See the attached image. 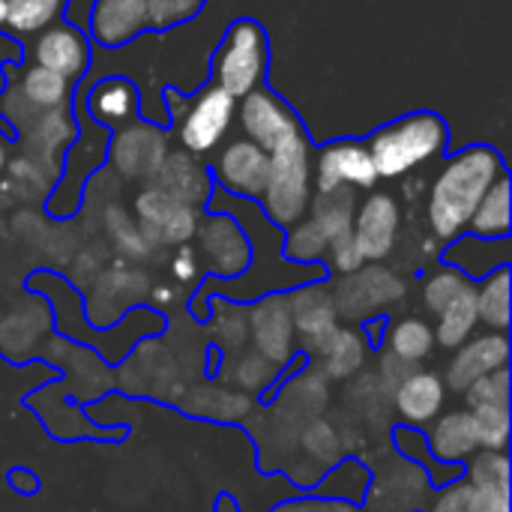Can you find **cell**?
I'll use <instances>...</instances> for the list:
<instances>
[{
	"instance_id": "cell-1",
	"label": "cell",
	"mask_w": 512,
	"mask_h": 512,
	"mask_svg": "<svg viewBox=\"0 0 512 512\" xmlns=\"http://www.w3.org/2000/svg\"><path fill=\"white\" fill-rule=\"evenodd\" d=\"M507 171L501 153L489 144H474L459 153H453L441 174L432 183L429 192V225L435 240H456L462 231H468V222L483 201V195L492 189V183Z\"/></svg>"
},
{
	"instance_id": "cell-2",
	"label": "cell",
	"mask_w": 512,
	"mask_h": 512,
	"mask_svg": "<svg viewBox=\"0 0 512 512\" xmlns=\"http://www.w3.org/2000/svg\"><path fill=\"white\" fill-rule=\"evenodd\" d=\"M450 129L435 111H411L363 138L378 177H402L447 150Z\"/></svg>"
},
{
	"instance_id": "cell-3",
	"label": "cell",
	"mask_w": 512,
	"mask_h": 512,
	"mask_svg": "<svg viewBox=\"0 0 512 512\" xmlns=\"http://www.w3.org/2000/svg\"><path fill=\"white\" fill-rule=\"evenodd\" d=\"M312 138L303 129L279 141L267 156H270V177L267 189L261 195V213L276 225V228H291L300 219H306L309 204H312Z\"/></svg>"
},
{
	"instance_id": "cell-4",
	"label": "cell",
	"mask_w": 512,
	"mask_h": 512,
	"mask_svg": "<svg viewBox=\"0 0 512 512\" xmlns=\"http://www.w3.org/2000/svg\"><path fill=\"white\" fill-rule=\"evenodd\" d=\"M198 366V357L186 348H168L159 339H144L138 348L120 363L114 384L126 396H156L165 402H180V396L192 387L189 372Z\"/></svg>"
},
{
	"instance_id": "cell-5",
	"label": "cell",
	"mask_w": 512,
	"mask_h": 512,
	"mask_svg": "<svg viewBox=\"0 0 512 512\" xmlns=\"http://www.w3.org/2000/svg\"><path fill=\"white\" fill-rule=\"evenodd\" d=\"M267 66H270V39L255 18H237L225 30L210 60L213 84L234 99H243L252 90L264 87Z\"/></svg>"
},
{
	"instance_id": "cell-6",
	"label": "cell",
	"mask_w": 512,
	"mask_h": 512,
	"mask_svg": "<svg viewBox=\"0 0 512 512\" xmlns=\"http://www.w3.org/2000/svg\"><path fill=\"white\" fill-rule=\"evenodd\" d=\"M330 294H333L339 321L360 327L366 321H375L396 303H402L408 294V282L396 270H387L381 264H363L360 270L348 276H336L330 285Z\"/></svg>"
},
{
	"instance_id": "cell-7",
	"label": "cell",
	"mask_w": 512,
	"mask_h": 512,
	"mask_svg": "<svg viewBox=\"0 0 512 512\" xmlns=\"http://www.w3.org/2000/svg\"><path fill=\"white\" fill-rule=\"evenodd\" d=\"M198 258L201 267L219 279V282H234L255 264V249L240 225V219L228 213H210L198 222Z\"/></svg>"
},
{
	"instance_id": "cell-8",
	"label": "cell",
	"mask_w": 512,
	"mask_h": 512,
	"mask_svg": "<svg viewBox=\"0 0 512 512\" xmlns=\"http://www.w3.org/2000/svg\"><path fill=\"white\" fill-rule=\"evenodd\" d=\"M432 492L435 486L420 462L390 456L375 468L363 504L369 512H423Z\"/></svg>"
},
{
	"instance_id": "cell-9",
	"label": "cell",
	"mask_w": 512,
	"mask_h": 512,
	"mask_svg": "<svg viewBox=\"0 0 512 512\" xmlns=\"http://www.w3.org/2000/svg\"><path fill=\"white\" fill-rule=\"evenodd\" d=\"M150 288H153V282H150V276L144 270L114 264V267L102 270L90 282L87 303H84V318L96 330H111V327H117L123 321L126 312L147 303Z\"/></svg>"
},
{
	"instance_id": "cell-10",
	"label": "cell",
	"mask_w": 512,
	"mask_h": 512,
	"mask_svg": "<svg viewBox=\"0 0 512 512\" xmlns=\"http://www.w3.org/2000/svg\"><path fill=\"white\" fill-rule=\"evenodd\" d=\"M198 207H189L153 183L138 192L135 198V225L150 249H168V246H186L198 231Z\"/></svg>"
},
{
	"instance_id": "cell-11",
	"label": "cell",
	"mask_w": 512,
	"mask_h": 512,
	"mask_svg": "<svg viewBox=\"0 0 512 512\" xmlns=\"http://www.w3.org/2000/svg\"><path fill=\"white\" fill-rule=\"evenodd\" d=\"M249 312V348H255L261 357H267L279 372L294 366L297 360V333L288 309L285 291H267L261 294Z\"/></svg>"
},
{
	"instance_id": "cell-12",
	"label": "cell",
	"mask_w": 512,
	"mask_h": 512,
	"mask_svg": "<svg viewBox=\"0 0 512 512\" xmlns=\"http://www.w3.org/2000/svg\"><path fill=\"white\" fill-rule=\"evenodd\" d=\"M375 162L363 144V138H336L324 144L312 159V189L333 192V189H354L369 192L378 183Z\"/></svg>"
},
{
	"instance_id": "cell-13",
	"label": "cell",
	"mask_w": 512,
	"mask_h": 512,
	"mask_svg": "<svg viewBox=\"0 0 512 512\" xmlns=\"http://www.w3.org/2000/svg\"><path fill=\"white\" fill-rule=\"evenodd\" d=\"M237 114V99L219 90L216 84H207L198 90L186 111L180 114V144L189 156H201L219 147L222 135L228 132L231 120Z\"/></svg>"
},
{
	"instance_id": "cell-14",
	"label": "cell",
	"mask_w": 512,
	"mask_h": 512,
	"mask_svg": "<svg viewBox=\"0 0 512 512\" xmlns=\"http://www.w3.org/2000/svg\"><path fill=\"white\" fill-rule=\"evenodd\" d=\"M210 177H213L216 189H222L225 195L261 201V195L267 189V177H270V156L249 138L231 141L216 156Z\"/></svg>"
},
{
	"instance_id": "cell-15",
	"label": "cell",
	"mask_w": 512,
	"mask_h": 512,
	"mask_svg": "<svg viewBox=\"0 0 512 512\" xmlns=\"http://www.w3.org/2000/svg\"><path fill=\"white\" fill-rule=\"evenodd\" d=\"M237 117L249 141L258 144L264 153H270L279 141L303 129V120L294 114V108L270 87H258L249 96L237 99Z\"/></svg>"
},
{
	"instance_id": "cell-16",
	"label": "cell",
	"mask_w": 512,
	"mask_h": 512,
	"mask_svg": "<svg viewBox=\"0 0 512 512\" xmlns=\"http://www.w3.org/2000/svg\"><path fill=\"white\" fill-rule=\"evenodd\" d=\"M399 225H402V210H399L396 198L387 192H372L363 204H357L354 228H351L360 255L369 264L390 258L396 249Z\"/></svg>"
},
{
	"instance_id": "cell-17",
	"label": "cell",
	"mask_w": 512,
	"mask_h": 512,
	"mask_svg": "<svg viewBox=\"0 0 512 512\" xmlns=\"http://www.w3.org/2000/svg\"><path fill=\"white\" fill-rule=\"evenodd\" d=\"M294 333H297V351L306 357L327 333H333L342 321L330 294V285L324 282H303L297 288L285 291Z\"/></svg>"
},
{
	"instance_id": "cell-18",
	"label": "cell",
	"mask_w": 512,
	"mask_h": 512,
	"mask_svg": "<svg viewBox=\"0 0 512 512\" xmlns=\"http://www.w3.org/2000/svg\"><path fill=\"white\" fill-rule=\"evenodd\" d=\"M90 57H93V45L90 36L66 21H57L51 27H45L42 33H36L33 42V60L42 69L57 72L60 78L81 81L90 69Z\"/></svg>"
},
{
	"instance_id": "cell-19",
	"label": "cell",
	"mask_w": 512,
	"mask_h": 512,
	"mask_svg": "<svg viewBox=\"0 0 512 512\" xmlns=\"http://www.w3.org/2000/svg\"><path fill=\"white\" fill-rule=\"evenodd\" d=\"M507 363H510L507 333L489 330L483 336H471L465 345H459L453 351V360H450L447 375H444V387L462 396L474 381H480L498 369H507Z\"/></svg>"
},
{
	"instance_id": "cell-20",
	"label": "cell",
	"mask_w": 512,
	"mask_h": 512,
	"mask_svg": "<svg viewBox=\"0 0 512 512\" xmlns=\"http://www.w3.org/2000/svg\"><path fill=\"white\" fill-rule=\"evenodd\" d=\"M51 327L54 315L48 303L39 294L24 297L0 318V354H6L9 360H30L45 345Z\"/></svg>"
},
{
	"instance_id": "cell-21",
	"label": "cell",
	"mask_w": 512,
	"mask_h": 512,
	"mask_svg": "<svg viewBox=\"0 0 512 512\" xmlns=\"http://www.w3.org/2000/svg\"><path fill=\"white\" fill-rule=\"evenodd\" d=\"M309 366H315L327 381H351L366 369L369 360V339L360 327L339 324L327 333L309 354Z\"/></svg>"
},
{
	"instance_id": "cell-22",
	"label": "cell",
	"mask_w": 512,
	"mask_h": 512,
	"mask_svg": "<svg viewBox=\"0 0 512 512\" xmlns=\"http://www.w3.org/2000/svg\"><path fill=\"white\" fill-rule=\"evenodd\" d=\"M246 429L255 435L264 471L285 468L300 453V429L303 426L294 417H288L285 411H279L276 405L255 408L252 417L246 420Z\"/></svg>"
},
{
	"instance_id": "cell-23",
	"label": "cell",
	"mask_w": 512,
	"mask_h": 512,
	"mask_svg": "<svg viewBox=\"0 0 512 512\" xmlns=\"http://www.w3.org/2000/svg\"><path fill=\"white\" fill-rule=\"evenodd\" d=\"M150 30L147 0H96L87 21V36L105 48H123Z\"/></svg>"
},
{
	"instance_id": "cell-24",
	"label": "cell",
	"mask_w": 512,
	"mask_h": 512,
	"mask_svg": "<svg viewBox=\"0 0 512 512\" xmlns=\"http://www.w3.org/2000/svg\"><path fill=\"white\" fill-rule=\"evenodd\" d=\"M342 417L369 435H384L393 426V393L378 381L375 372H360L348 381Z\"/></svg>"
},
{
	"instance_id": "cell-25",
	"label": "cell",
	"mask_w": 512,
	"mask_h": 512,
	"mask_svg": "<svg viewBox=\"0 0 512 512\" xmlns=\"http://www.w3.org/2000/svg\"><path fill=\"white\" fill-rule=\"evenodd\" d=\"M444 405H447L444 378L438 372H429V369H417L393 393V411L411 429L429 426L444 411Z\"/></svg>"
},
{
	"instance_id": "cell-26",
	"label": "cell",
	"mask_w": 512,
	"mask_h": 512,
	"mask_svg": "<svg viewBox=\"0 0 512 512\" xmlns=\"http://www.w3.org/2000/svg\"><path fill=\"white\" fill-rule=\"evenodd\" d=\"M180 408L198 420H216V423H246L255 411V396L240 393L219 381H201L192 384L180 396Z\"/></svg>"
},
{
	"instance_id": "cell-27",
	"label": "cell",
	"mask_w": 512,
	"mask_h": 512,
	"mask_svg": "<svg viewBox=\"0 0 512 512\" xmlns=\"http://www.w3.org/2000/svg\"><path fill=\"white\" fill-rule=\"evenodd\" d=\"M165 156H168L165 138L141 126L120 129L111 147V162L126 180H153Z\"/></svg>"
},
{
	"instance_id": "cell-28",
	"label": "cell",
	"mask_w": 512,
	"mask_h": 512,
	"mask_svg": "<svg viewBox=\"0 0 512 512\" xmlns=\"http://www.w3.org/2000/svg\"><path fill=\"white\" fill-rule=\"evenodd\" d=\"M330 402H333L330 381L315 366H306L297 375H291L273 399V405L288 417H294L300 426H306L315 417H327Z\"/></svg>"
},
{
	"instance_id": "cell-29",
	"label": "cell",
	"mask_w": 512,
	"mask_h": 512,
	"mask_svg": "<svg viewBox=\"0 0 512 512\" xmlns=\"http://www.w3.org/2000/svg\"><path fill=\"white\" fill-rule=\"evenodd\" d=\"M426 444H429V453H432L435 462H444V465L468 462L480 450L471 411L468 408H456V411L438 414L429 423Z\"/></svg>"
},
{
	"instance_id": "cell-30",
	"label": "cell",
	"mask_w": 512,
	"mask_h": 512,
	"mask_svg": "<svg viewBox=\"0 0 512 512\" xmlns=\"http://www.w3.org/2000/svg\"><path fill=\"white\" fill-rule=\"evenodd\" d=\"M153 186L162 189L165 195L189 204V207H207L210 195H213V177L210 171H204L189 153H171L165 156V162L159 165Z\"/></svg>"
},
{
	"instance_id": "cell-31",
	"label": "cell",
	"mask_w": 512,
	"mask_h": 512,
	"mask_svg": "<svg viewBox=\"0 0 512 512\" xmlns=\"http://www.w3.org/2000/svg\"><path fill=\"white\" fill-rule=\"evenodd\" d=\"M138 108H141L138 87L123 75L102 78L87 93V111L99 126H126L138 117Z\"/></svg>"
},
{
	"instance_id": "cell-32",
	"label": "cell",
	"mask_w": 512,
	"mask_h": 512,
	"mask_svg": "<svg viewBox=\"0 0 512 512\" xmlns=\"http://www.w3.org/2000/svg\"><path fill=\"white\" fill-rule=\"evenodd\" d=\"M444 264L456 267L468 279H486L498 267H510V240H483V237H456L444 252Z\"/></svg>"
},
{
	"instance_id": "cell-33",
	"label": "cell",
	"mask_w": 512,
	"mask_h": 512,
	"mask_svg": "<svg viewBox=\"0 0 512 512\" xmlns=\"http://www.w3.org/2000/svg\"><path fill=\"white\" fill-rule=\"evenodd\" d=\"M204 321H207V339L213 342V348L219 354L231 357V354H240L243 348H249V312H246V303L213 294Z\"/></svg>"
},
{
	"instance_id": "cell-34",
	"label": "cell",
	"mask_w": 512,
	"mask_h": 512,
	"mask_svg": "<svg viewBox=\"0 0 512 512\" xmlns=\"http://www.w3.org/2000/svg\"><path fill=\"white\" fill-rule=\"evenodd\" d=\"M279 375L282 372L267 357H261L255 348H243L240 354L225 357L222 372H219V384H228V387L249 393V396H270Z\"/></svg>"
},
{
	"instance_id": "cell-35",
	"label": "cell",
	"mask_w": 512,
	"mask_h": 512,
	"mask_svg": "<svg viewBox=\"0 0 512 512\" xmlns=\"http://www.w3.org/2000/svg\"><path fill=\"white\" fill-rule=\"evenodd\" d=\"M69 0H0V33L36 36L63 21Z\"/></svg>"
},
{
	"instance_id": "cell-36",
	"label": "cell",
	"mask_w": 512,
	"mask_h": 512,
	"mask_svg": "<svg viewBox=\"0 0 512 512\" xmlns=\"http://www.w3.org/2000/svg\"><path fill=\"white\" fill-rule=\"evenodd\" d=\"M477 327H480V315H477V285L468 282L465 291L438 315V324L432 327L435 330V345H441L447 351H456L471 336H477Z\"/></svg>"
},
{
	"instance_id": "cell-37",
	"label": "cell",
	"mask_w": 512,
	"mask_h": 512,
	"mask_svg": "<svg viewBox=\"0 0 512 512\" xmlns=\"http://www.w3.org/2000/svg\"><path fill=\"white\" fill-rule=\"evenodd\" d=\"M468 231L483 240L510 237V174L507 171L492 183V189L477 204V210L468 222Z\"/></svg>"
},
{
	"instance_id": "cell-38",
	"label": "cell",
	"mask_w": 512,
	"mask_h": 512,
	"mask_svg": "<svg viewBox=\"0 0 512 512\" xmlns=\"http://www.w3.org/2000/svg\"><path fill=\"white\" fill-rule=\"evenodd\" d=\"M387 339H384V348L390 354H396L399 360L405 363H414L420 366L423 360L432 357V351L438 348L435 345V330L429 321L423 318H402L396 324H387Z\"/></svg>"
},
{
	"instance_id": "cell-39",
	"label": "cell",
	"mask_w": 512,
	"mask_h": 512,
	"mask_svg": "<svg viewBox=\"0 0 512 512\" xmlns=\"http://www.w3.org/2000/svg\"><path fill=\"white\" fill-rule=\"evenodd\" d=\"M354 213H357V192L333 189V192H315L306 216L318 222V228L327 234V240H333L354 228Z\"/></svg>"
},
{
	"instance_id": "cell-40",
	"label": "cell",
	"mask_w": 512,
	"mask_h": 512,
	"mask_svg": "<svg viewBox=\"0 0 512 512\" xmlns=\"http://www.w3.org/2000/svg\"><path fill=\"white\" fill-rule=\"evenodd\" d=\"M300 456L312 459L324 471H330L342 459H348V450H345V441H342V432H339L336 420H330V417L309 420L300 429Z\"/></svg>"
},
{
	"instance_id": "cell-41",
	"label": "cell",
	"mask_w": 512,
	"mask_h": 512,
	"mask_svg": "<svg viewBox=\"0 0 512 512\" xmlns=\"http://www.w3.org/2000/svg\"><path fill=\"white\" fill-rule=\"evenodd\" d=\"M477 315L495 333L510 327V267H498L477 285Z\"/></svg>"
},
{
	"instance_id": "cell-42",
	"label": "cell",
	"mask_w": 512,
	"mask_h": 512,
	"mask_svg": "<svg viewBox=\"0 0 512 512\" xmlns=\"http://www.w3.org/2000/svg\"><path fill=\"white\" fill-rule=\"evenodd\" d=\"M369 480H372V474L360 459H342L336 468H330L324 474V480L318 483V492H321V498L357 504V501L366 498Z\"/></svg>"
},
{
	"instance_id": "cell-43",
	"label": "cell",
	"mask_w": 512,
	"mask_h": 512,
	"mask_svg": "<svg viewBox=\"0 0 512 512\" xmlns=\"http://www.w3.org/2000/svg\"><path fill=\"white\" fill-rule=\"evenodd\" d=\"M327 234L318 228L315 219H300L297 225L285 228L282 234V255L291 261V264H306V267H315L324 261L327 255Z\"/></svg>"
},
{
	"instance_id": "cell-44",
	"label": "cell",
	"mask_w": 512,
	"mask_h": 512,
	"mask_svg": "<svg viewBox=\"0 0 512 512\" xmlns=\"http://www.w3.org/2000/svg\"><path fill=\"white\" fill-rule=\"evenodd\" d=\"M69 87L72 84L66 78H60L57 72L42 69L36 63L30 69H24V75H21V93H24V99L33 108H42V111L60 108L69 99Z\"/></svg>"
},
{
	"instance_id": "cell-45",
	"label": "cell",
	"mask_w": 512,
	"mask_h": 512,
	"mask_svg": "<svg viewBox=\"0 0 512 512\" xmlns=\"http://www.w3.org/2000/svg\"><path fill=\"white\" fill-rule=\"evenodd\" d=\"M471 486L477 489H492L510 495V456L498 450H477L468 459V477Z\"/></svg>"
},
{
	"instance_id": "cell-46",
	"label": "cell",
	"mask_w": 512,
	"mask_h": 512,
	"mask_svg": "<svg viewBox=\"0 0 512 512\" xmlns=\"http://www.w3.org/2000/svg\"><path fill=\"white\" fill-rule=\"evenodd\" d=\"M468 282H474V279H468V276L459 273L456 267H450V264L438 267V270L426 279V285H423V306L438 318V315L465 291Z\"/></svg>"
},
{
	"instance_id": "cell-47",
	"label": "cell",
	"mask_w": 512,
	"mask_h": 512,
	"mask_svg": "<svg viewBox=\"0 0 512 512\" xmlns=\"http://www.w3.org/2000/svg\"><path fill=\"white\" fill-rule=\"evenodd\" d=\"M471 417H474V429H477L480 450L507 453V444H510V405L474 408Z\"/></svg>"
},
{
	"instance_id": "cell-48",
	"label": "cell",
	"mask_w": 512,
	"mask_h": 512,
	"mask_svg": "<svg viewBox=\"0 0 512 512\" xmlns=\"http://www.w3.org/2000/svg\"><path fill=\"white\" fill-rule=\"evenodd\" d=\"M462 396H465L468 411L489 408V405H510V369H498V372L474 381Z\"/></svg>"
},
{
	"instance_id": "cell-49",
	"label": "cell",
	"mask_w": 512,
	"mask_h": 512,
	"mask_svg": "<svg viewBox=\"0 0 512 512\" xmlns=\"http://www.w3.org/2000/svg\"><path fill=\"white\" fill-rule=\"evenodd\" d=\"M207 0H147V15H150V30H168L177 24L192 21Z\"/></svg>"
},
{
	"instance_id": "cell-50",
	"label": "cell",
	"mask_w": 512,
	"mask_h": 512,
	"mask_svg": "<svg viewBox=\"0 0 512 512\" xmlns=\"http://www.w3.org/2000/svg\"><path fill=\"white\" fill-rule=\"evenodd\" d=\"M324 261L330 264V270H333L336 276H348V273H354V270H360V267L366 264V258L360 255L357 240H354L351 231L342 234V237H333V240L327 243Z\"/></svg>"
},
{
	"instance_id": "cell-51",
	"label": "cell",
	"mask_w": 512,
	"mask_h": 512,
	"mask_svg": "<svg viewBox=\"0 0 512 512\" xmlns=\"http://www.w3.org/2000/svg\"><path fill=\"white\" fill-rule=\"evenodd\" d=\"M420 366H414V363H405V360H399L396 354H390L387 348L378 354V369H375V375H378V381L390 390V393H396V387L408 378V375H414Z\"/></svg>"
},
{
	"instance_id": "cell-52",
	"label": "cell",
	"mask_w": 512,
	"mask_h": 512,
	"mask_svg": "<svg viewBox=\"0 0 512 512\" xmlns=\"http://www.w3.org/2000/svg\"><path fill=\"white\" fill-rule=\"evenodd\" d=\"M201 273H204V267H201V258H198L195 246H189V243L177 246L174 255H171V276H174V282L177 285H192Z\"/></svg>"
},
{
	"instance_id": "cell-53",
	"label": "cell",
	"mask_w": 512,
	"mask_h": 512,
	"mask_svg": "<svg viewBox=\"0 0 512 512\" xmlns=\"http://www.w3.org/2000/svg\"><path fill=\"white\" fill-rule=\"evenodd\" d=\"M285 474H288V480L297 486V489H318V483L324 480V468L321 465H315L312 459H306V456H294L288 465H285Z\"/></svg>"
},
{
	"instance_id": "cell-54",
	"label": "cell",
	"mask_w": 512,
	"mask_h": 512,
	"mask_svg": "<svg viewBox=\"0 0 512 512\" xmlns=\"http://www.w3.org/2000/svg\"><path fill=\"white\" fill-rule=\"evenodd\" d=\"M273 512H357V507L345 501H333V498H300V501L282 504Z\"/></svg>"
},
{
	"instance_id": "cell-55",
	"label": "cell",
	"mask_w": 512,
	"mask_h": 512,
	"mask_svg": "<svg viewBox=\"0 0 512 512\" xmlns=\"http://www.w3.org/2000/svg\"><path fill=\"white\" fill-rule=\"evenodd\" d=\"M180 300H183V288L180 285H171V282H156L150 288V294H147V303L156 306V309H162V312L177 309Z\"/></svg>"
},
{
	"instance_id": "cell-56",
	"label": "cell",
	"mask_w": 512,
	"mask_h": 512,
	"mask_svg": "<svg viewBox=\"0 0 512 512\" xmlns=\"http://www.w3.org/2000/svg\"><path fill=\"white\" fill-rule=\"evenodd\" d=\"M9 483H12L18 492H24V495L39 492V480H36L33 474H27V471H15V474H9Z\"/></svg>"
},
{
	"instance_id": "cell-57",
	"label": "cell",
	"mask_w": 512,
	"mask_h": 512,
	"mask_svg": "<svg viewBox=\"0 0 512 512\" xmlns=\"http://www.w3.org/2000/svg\"><path fill=\"white\" fill-rule=\"evenodd\" d=\"M6 159H9V150H6V141L0 138V174H3V168H6Z\"/></svg>"
}]
</instances>
